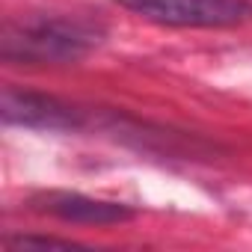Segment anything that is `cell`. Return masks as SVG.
Instances as JSON below:
<instances>
[{
	"label": "cell",
	"instance_id": "cell-5",
	"mask_svg": "<svg viewBox=\"0 0 252 252\" xmlns=\"http://www.w3.org/2000/svg\"><path fill=\"white\" fill-rule=\"evenodd\" d=\"M12 246L24 249V246H77V243L60 240V237H18V240H12Z\"/></svg>",
	"mask_w": 252,
	"mask_h": 252
},
{
	"label": "cell",
	"instance_id": "cell-1",
	"mask_svg": "<svg viewBox=\"0 0 252 252\" xmlns=\"http://www.w3.org/2000/svg\"><path fill=\"white\" fill-rule=\"evenodd\" d=\"M98 42V30L86 21L68 18H42L21 24L6 33L3 54L6 60L27 63H74Z\"/></svg>",
	"mask_w": 252,
	"mask_h": 252
},
{
	"label": "cell",
	"instance_id": "cell-3",
	"mask_svg": "<svg viewBox=\"0 0 252 252\" xmlns=\"http://www.w3.org/2000/svg\"><path fill=\"white\" fill-rule=\"evenodd\" d=\"M0 113L9 125L21 128H36V131H71L80 128V113L60 98L39 95V92H24V89H3Z\"/></svg>",
	"mask_w": 252,
	"mask_h": 252
},
{
	"label": "cell",
	"instance_id": "cell-4",
	"mask_svg": "<svg viewBox=\"0 0 252 252\" xmlns=\"http://www.w3.org/2000/svg\"><path fill=\"white\" fill-rule=\"evenodd\" d=\"M33 208L39 214L57 217L63 222H83V225H116L134 220V211L122 202H104L92 199L83 193H68V190H48L33 199Z\"/></svg>",
	"mask_w": 252,
	"mask_h": 252
},
{
	"label": "cell",
	"instance_id": "cell-2",
	"mask_svg": "<svg viewBox=\"0 0 252 252\" xmlns=\"http://www.w3.org/2000/svg\"><path fill=\"white\" fill-rule=\"evenodd\" d=\"M128 12L163 27H240L252 21V0H116Z\"/></svg>",
	"mask_w": 252,
	"mask_h": 252
}]
</instances>
